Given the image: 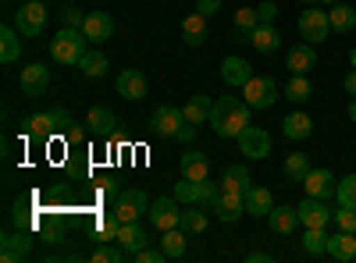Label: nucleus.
<instances>
[{"label": "nucleus", "mask_w": 356, "mask_h": 263, "mask_svg": "<svg viewBox=\"0 0 356 263\" xmlns=\"http://www.w3.org/2000/svg\"><path fill=\"white\" fill-rule=\"evenodd\" d=\"M250 103L246 100H235V96H218L211 107V125L221 139H239L250 128Z\"/></svg>", "instance_id": "1"}, {"label": "nucleus", "mask_w": 356, "mask_h": 263, "mask_svg": "<svg viewBox=\"0 0 356 263\" xmlns=\"http://www.w3.org/2000/svg\"><path fill=\"white\" fill-rule=\"evenodd\" d=\"M86 36H82V28H61L54 40H50V57L57 65H79L82 57H86Z\"/></svg>", "instance_id": "2"}, {"label": "nucleus", "mask_w": 356, "mask_h": 263, "mask_svg": "<svg viewBox=\"0 0 356 263\" xmlns=\"http://www.w3.org/2000/svg\"><path fill=\"white\" fill-rule=\"evenodd\" d=\"M72 118H68V110H47V114H33V118H25L22 128L29 135H36V139H50L57 132H72Z\"/></svg>", "instance_id": "3"}, {"label": "nucleus", "mask_w": 356, "mask_h": 263, "mask_svg": "<svg viewBox=\"0 0 356 263\" xmlns=\"http://www.w3.org/2000/svg\"><path fill=\"white\" fill-rule=\"evenodd\" d=\"M243 100H246L253 110L275 107V100H278V82H275L271 75H253V78L243 85Z\"/></svg>", "instance_id": "4"}, {"label": "nucleus", "mask_w": 356, "mask_h": 263, "mask_svg": "<svg viewBox=\"0 0 356 263\" xmlns=\"http://www.w3.org/2000/svg\"><path fill=\"white\" fill-rule=\"evenodd\" d=\"M146 210H150V199H146L143 189H125V192L114 196V214H118V221H122V224L139 221Z\"/></svg>", "instance_id": "5"}, {"label": "nucleus", "mask_w": 356, "mask_h": 263, "mask_svg": "<svg viewBox=\"0 0 356 263\" xmlns=\"http://www.w3.org/2000/svg\"><path fill=\"white\" fill-rule=\"evenodd\" d=\"M146 217H150V224H154L157 231L178 228V221H182V203L175 199V192H171V196H157V199L150 203V210H146Z\"/></svg>", "instance_id": "6"}, {"label": "nucleus", "mask_w": 356, "mask_h": 263, "mask_svg": "<svg viewBox=\"0 0 356 263\" xmlns=\"http://www.w3.org/2000/svg\"><path fill=\"white\" fill-rule=\"evenodd\" d=\"M47 25V4L43 0H25L22 11H15V28L22 36H40Z\"/></svg>", "instance_id": "7"}, {"label": "nucleus", "mask_w": 356, "mask_h": 263, "mask_svg": "<svg viewBox=\"0 0 356 263\" xmlns=\"http://www.w3.org/2000/svg\"><path fill=\"white\" fill-rule=\"evenodd\" d=\"M328 33H332V22H328V11H324V8H307L300 15V36L307 43L317 46V43L328 40Z\"/></svg>", "instance_id": "8"}, {"label": "nucleus", "mask_w": 356, "mask_h": 263, "mask_svg": "<svg viewBox=\"0 0 356 263\" xmlns=\"http://www.w3.org/2000/svg\"><path fill=\"white\" fill-rule=\"evenodd\" d=\"M296 210H300V224L303 228H328L335 221V210L328 207V199H317V196H307Z\"/></svg>", "instance_id": "9"}, {"label": "nucleus", "mask_w": 356, "mask_h": 263, "mask_svg": "<svg viewBox=\"0 0 356 263\" xmlns=\"http://www.w3.org/2000/svg\"><path fill=\"white\" fill-rule=\"evenodd\" d=\"M33 253V235L22 228V231H4V239H0V260L4 263H18Z\"/></svg>", "instance_id": "10"}, {"label": "nucleus", "mask_w": 356, "mask_h": 263, "mask_svg": "<svg viewBox=\"0 0 356 263\" xmlns=\"http://www.w3.org/2000/svg\"><path fill=\"white\" fill-rule=\"evenodd\" d=\"M235 142H239V153L243 157H250V160H264L267 153H271V135H267L264 128H246L239 139H235Z\"/></svg>", "instance_id": "11"}, {"label": "nucleus", "mask_w": 356, "mask_h": 263, "mask_svg": "<svg viewBox=\"0 0 356 263\" xmlns=\"http://www.w3.org/2000/svg\"><path fill=\"white\" fill-rule=\"evenodd\" d=\"M82 36L89 40V43H107L111 36H114V18L107 15V11H89L86 15V22H82Z\"/></svg>", "instance_id": "12"}, {"label": "nucleus", "mask_w": 356, "mask_h": 263, "mask_svg": "<svg viewBox=\"0 0 356 263\" xmlns=\"http://www.w3.org/2000/svg\"><path fill=\"white\" fill-rule=\"evenodd\" d=\"M18 85H22V93H25V96H33V100L43 96V93L50 90V68H47V65H25Z\"/></svg>", "instance_id": "13"}, {"label": "nucleus", "mask_w": 356, "mask_h": 263, "mask_svg": "<svg viewBox=\"0 0 356 263\" xmlns=\"http://www.w3.org/2000/svg\"><path fill=\"white\" fill-rule=\"evenodd\" d=\"M285 68H289L292 75H310V71L317 68V50H314V43H296V46H289Z\"/></svg>", "instance_id": "14"}, {"label": "nucleus", "mask_w": 356, "mask_h": 263, "mask_svg": "<svg viewBox=\"0 0 356 263\" xmlns=\"http://www.w3.org/2000/svg\"><path fill=\"white\" fill-rule=\"evenodd\" d=\"M303 189H307V196L332 199V196H335V189H339V182H335V174H332L328 167H310V174L303 178Z\"/></svg>", "instance_id": "15"}, {"label": "nucleus", "mask_w": 356, "mask_h": 263, "mask_svg": "<svg viewBox=\"0 0 356 263\" xmlns=\"http://www.w3.org/2000/svg\"><path fill=\"white\" fill-rule=\"evenodd\" d=\"M150 125H154V132H157V135L175 139V135H178V128L186 125V114L178 110V107H157V110H154V118H150Z\"/></svg>", "instance_id": "16"}, {"label": "nucleus", "mask_w": 356, "mask_h": 263, "mask_svg": "<svg viewBox=\"0 0 356 263\" xmlns=\"http://www.w3.org/2000/svg\"><path fill=\"white\" fill-rule=\"evenodd\" d=\"M250 78H253V71H250V61H246V57H225V61H221V82H225V85L243 90Z\"/></svg>", "instance_id": "17"}, {"label": "nucleus", "mask_w": 356, "mask_h": 263, "mask_svg": "<svg viewBox=\"0 0 356 263\" xmlns=\"http://www.w3.org/2000/svg\"><path fill=\"white\" fill-rule=\"evenodd\" d=\"M118 96H122V100H143L146 96V75L143 71H136V68H129V71H122V75H118Z\"/></svg>", "instance_id": "18"}, {"label": "nucleus", "mask_w": 356, "mask_h": 263, "mask_svg": "<svg viewBox=\"0 0 356 263\" xmlns=\"http://www.w3.org/2000/svg\"><path fill=\"white\" fill-rule=\"evenodd\" d=\"M214 214H218L225 224L239 221V217L246 214V196H243V192H221L218 203H214Z\"/></svg>", "instance_id": "19"}, {"label": "nucleus", "mask_w": 356, "mask_h": 263, "mask_svg": "<svg viewBox=\"0 0 356 263\" xmlns=\"http://www.w3.org/2000/svg\"><path fill=\"white\" fill-rule=\"evenodd\" d=\"M271 210H275V196H271V189L250 185V189H246V214H250V217H267Z\"/></svg>", "instance_id": "20"}, {"label": "nucleus", "mask_w": 356, "mask_h": 263, "mask_svg": "<svg viewBox=\"0 0 356 263\" xmlns=\"http://www.w3.org/2000/svg\"><path fill=\"white\" fill-rule=\"evenodd\" d=\"M114 242L129 253V260H136V253L146 249V242H150V239H146V231L139 228V221H132V224H122V231H118Z\"/></svg>", "instance_id": "21"}, {"label": "nucleus", "mask_w": 356, "mask_h": 263, "mask_svg": "<svg viewBox=\"0 0 356 263\" xmlns=\"http://www.w3.org/2000/svg\"><path fill=\"white\" fill-rule=\"evenodd\" d=\"M328 256H335V260H342V263H349V260H356V235L353 231H335V235H328Z\"/></svg>", "instance_id": "22"}, {"label": "nucleus", "mask_w": 356, "mask_h": 263, "mask_svg": "<svg viewBox=\"0 0 356 263\" xmlns=\"http://www.w3.org/2000/svg\"><path fill=\"white\" fill-rule=\"evenodd\" d=\"M250 43H253V50H257V53H275V50H278V43H282V36H278V28H275L271 22H260V25L253 28Z\"/></svg>", "instance_id": "23"}, {"label": "nucleus", "mask_w": 356, "mask_h": 263, "mask_svg": "<svg viewBox=\"0 0 356 263\" xmlns=\"http://www.w3.org/2000/svg\"><path fill=\"white\" fill-rule=\"evenodd\" d=\"M114 110L111 107H89V114H86V125H89V132L93 135H100V139H107L111 132H114Z\"/></svg>", "instance_id": "24"}, {"label": "nucleus", "mask_w": 356, "mask_h": 263, "mask_svg": "<svg viewBox=\"0 0 356 263\" xmlns=\"http://www.w3.org/2000/svg\"><path fill=\"white\" fill-rule=\"evenodd\" d=\"M161 249H164V256L168 260H182L186 256V246H189V231H182V228H168V231H161Z\"/></svg>", "instance_id": "25"}, {"label": "nucleus", "mask_w": 356, "mask_h": 263, "mask_svg": "<svg viewBox=\"0 0 356 263\" xmlns=\"http://www.w3.org/2000/svg\"><path fill=\"white\" fill-rule=\"evenodd\" d=\"M267 221H271V231H278V235H292V231L300 228V210L296 207H275L267 214Z\"/></svg>", "instance_id": "26"}, {"label": "nucleus", "mask_w": 356, "mask_h": 263, "mask_svg": "<svg viewBox=\"0 0 356 263\" xmlns=\"http://www.w3.org/2000/svg\"><path fill=\"white\" fill-rule=\"evenodd\" d=\"M18 57H22V33L15 25H4L0 28V61L11 65V61H18Z\"/></svg>", "instance_id": "27"}, {"label": "nucleus", "mask_w": 356, "mask_h": 263, "mask_svg": "<svg viewBox=\"0 0 356 263\" xmlns=\"http://www.w3.org/2000/svg\"><path fill=\"white\" fill-rule=\"evenodd\" d=\"M282 132H285V139H292V142H300V139H310V132H314V121L307 118L303 110H292L289 118L282 121Z\"/></svg>", "instance_id": "28"}, {"label": "nucleus", "mask_w": 356, "mask_h": 263, "mask_svg": "<svg viewBox=\"0 0 356 263\" xmlns=\"http://www.w3.org/2000/svg\"><path fill=\"white\" fill-rule=\"evenodd\" d=\"M250 171L243 167V164H232V167H225V174H221V192H243L246 196V189H250Z\"/></svg>", "instance_id": "29"}, {"label": "nucleus", "mask_w": 356, "mask_h": 263, "mask_svg": "<svg viewBox=\"0 0 356 263\" xmlns=\"http://www.w3.org/2000/svg\"><path fill=\"white\" fill-rule=\"evenodd\" d=\"M182 178H189V182H203L207 174H211V164H207V157L203 153H196V150H189V153H182Z\"/></svg>", "instance_id": "30"}, {"label": "nucleus", "mask_w": 356, "mask_h": 263, "mask_svg": "<svg viewBox=\"0 0 356 263\" xmlns=\"http://www.w3.org/2000/svg\"><path fill=\"white\" fill-rule=\"evenodd\" d=\"M232 25H235V40H239V43H250L253 28L260 25L257 8H239V11H235V18H232Z\"/></svg>", "instance_id": "31"}, {"label": "nucleus", "mask_w": 356, "mask_h": 263, "mask_svg": "<svg viewBox=\"0 0 356 263\" xmlns=\"http://www.w3.org/2000/svg\"><path fill=\"white\" fill-rule=\"evenodd\" d=\"M328 22H332L335 33H353V28H356V11L346 4V0H339V4L328 8Z\"/></svg>", "instance_id": "32"}, {"label": "nucleus", "mask_w": 356, "mask_h": 263, "mask_svg": "<svg viewBox=\"0 0 356 263\" xmlns=\"http://www.w3.org/2000/svg\"><path fill=\"white\" fill-rule=\"evenodd\" d=\"M182 40H186L189 46H203V43H207V18H203L200 11H193V15L182 22Z\"/></svg>", "instance_id": "33"}, {"label": "nucleus", "mask_w": 356, "mask_h": 263, "mask_svg": "<svg viewBox=\"0 0 356 263\" xmlns=\"http://www.w3.org/2000/svg\"><path fill=\"white\" fill-rule=\"evenodd\" d=\"M211 107H214V100H211V96H193V100L182 107V114H186V121L203 125V121H211Z\"/></svg>", "instance_id": "34"}, {"label": "nucleus", "mask_w": 356, "mask_h": 263, "mask_svg": "<svg viewBox=\"0 0 356 263\" xmlns=\"http://www.w3.org/2000/svg\"><path fill=\"white\" fill-rule=\"evenodd\" d=\"M310 96H314V85H310L307 75H292V78L285 82V100H292V103H307Z\"/></svg>", "instance_id": "35"}, {"label": "nucleus", "mask_w": 356, "mask_h": 263, "mask_svg": "<svg viewBox=\"0 0 356 263\" xmlns=\"http://www.w3.org/2000/svg\"><path fill=\"white\" fill-rule=\"evenodd\" d=\"M79 71H82L86 78H104V75H107V57H104L100 50H86V57L79 61Z\"/></svg>", "instance_id": "36"}, {"label": "nucleus", "mask_w": 356, "mask_h": 263, "mask_svg": "<svg viewBox=\"0 0 356 263\" xmlns=\"http://www.w3.org/2000/svg\"><path fill=\"white\" fill-rule=\"evenodd\" d=\"M303 249L307 256H328V228H307Z\"/></svg>", "instance_id": "37"}, {"label": "nucleus", "mask_w": 356, "mask_h": 263, "mask_svg": "<svg viewBox=\"0 0 356 263\" xmlns=\"http://www.w3.org/2000/svg\"><path fill=\"white\" fill-rule=\"evenodd\" d=\"M207 224H211V221H207L203 210H196V203H189V210H182V221H178V228L189 231V235H203Z\"/></svg>", "instance_id": "38"}, {"label": "nucleus", "mask_w": 356, "mask_h": 263, "mask_svg": "<svg viewBox=\"0 0 356 263\" xmlns=\"http://www.w3.org/2000/svg\"><path fill=\"white\" fill-rule=\"evenodd\" d=\"M307 174H310L307 153H289V157H285V178H289V182H300V185H303Z\"/></svg>", "instance_id": "39"}, {"label": "nucleus", "mask_w": 356, "mask_h": 263, "mask_svg": "<svg viewBox=\"0 0 356 263\" xmlns=\"http://www.w3.org/2000/svg\"><path fill=\"white\" fill-rule=\"evenodd\" d=\"M118 231H122V221H118L114 210L97 217V239H100V242H114V239H118Z\"/></svg>", "instance_id": "40"}, {"label": "nucleus", "mask_w": 356, "mask_h": 263, "mask_svg": "<svg viewBox=\"0 0 356 263\" xmlns=\"http://www.w3.org/2000/svg\"><path fill=\"white\" fill-rule=\"evenodd\" d=\"M218 196H221V182L203 178V182H200V203H196V207H203V210H214Z\"/></svg>", "instance_id": "41"}, {"label": "nucleus", "mask_w": 356, "mask_h": 263, "mask_svg": "<svg viewBox=\"0 0 356 263\" xmlns=\"http://www.w3.org/2000/svg\"><path fill=\"white\" fill-rule=\"evenodd\" d=\"M335 203H339V207H356V174H349V178L339 182V189H335Z\"/></svg>", "instance_id": "42"}, {"label": "nucleus", "mask_w": 356, "mask_h": 263, "mask_svg": "<svg viewBox=\"0 0 356 263\" xmlns=\"http://www.w3.org/2000/svg\"><path fill=\"white\" fill-rule=\"evenodd\" d=\"M89 260H93V263H122V260H129V253H125L122 246L114 249L111 242H104V246H100V249H97L93 256H89Z\"/></svg>", "instance_id": "43"}, {"label": "nucleus", "mask_w": 356, "mask_h": 263, "mask_svg": "<svg viewBox=\"0 0 356 263\" xmlns=\"http://www.w3.org/2000/svg\"><path fill=\"white\" fill-rule=\"evenodd\" d=\"M175 199H178V203H200V182L182 178V182L175 185Z\"/></svg>", "instance_id": "44"}, {"label": "nucleus", "mask_w": 356, "mask_h": 263, "mask_svg": "<svg viewBox=\"0 0 356 263\" xmlns=\"http://www.w3.org/2000/svg\"><path fill=\"white\" fill-rule=\"evenodd\" d=\"M335 224L342 231H353V235H356V207H339L335 210Z\"/></svg>", "instance_id": "45"}, {"label": "nucleus", "mask_w": 356, "mask_h": 263, "mask_svg": "<svg viewBox=\"0 0 356 263\" xmlns=\"http://www.w3.org/2000/svg\"><path fill=\"white\" fill-rule=\"evenodd\" d=\"M61 18H65V25H68V28H82V22H86V15H82L75 4H68V8L61 11Z\"/></svg>", "instance_id": "46"}, {"label": "nucleus", "mask_w": 356, "mask_h": 263, "mask_svg": "<svg viewBox=\"0 0 356 263\" xmlns=\"http://www.w3.org/2000/svg\"><path fill=\"white\" fill-rule=\"evenodd\" d=\"M11 221L18 224V228H29V203H15V210H11Z\"/></svg>", "instance_id": "47"}, {"label": "nucleus", "mask_w": 356, "mask_h": 263, "mask_svg": "<svg viewBox=\"0 0 356 263\" xmlns=\"http://www.w3.org/2000/svg\"><path fill=\"white\" fill-rule=\"evenodd\" d=\"M161 260H168L164 249H139L136 253V263H161Z\"/></svg>", "instance_id": "48"}, {"label": "nucleus", "mask_w": 356, "mask_h": 263, "mask_svg": "<svg viewBox=\"0 0 356 263\" xmlns=\"http://www.w3.org/2000/svg\"><path fill=\"white\" fill-rule=\"evenodd\" d=\"M196 11H200L203 18H211V15L221 11V0H196Z\"/></svg>", "instance_id": "49"}, {"label": "nucleus", "mask_w": 356, "mask_h": 263, "mask_svg": "<svg viewBox=\"0 0 356 263\" xmlns=\"http://www.w3.org/2000/svg\"><path fill=\"white\" fill-rule=\"evenodd\" d=\"M175 139H178V142H186V146H189V142H196V125H193V121H186L182 128H178V135H175Z\"/></svg>", "instance_id": "50"}, {"label": "nucleus", "mask_w": 356, "mask_h": 263, "mask_svg": "<svg viewBox=\"0 0 356 263\" xmlns=\"http://www.w3.org/2000/svg\"><path fill=\"white\" fill-rule=\"evenodd\" d=\"M257 15H260V22H275V15H278V8L271 4V0H264V4L257 8Z\"/></svg>", "instance_id": "51"}, {"label": "nucleus", "mask_w": 356, "mask_h": 263, "mask_svg": "<svg viewBox=\"0 0 356 263\" xmlns=\"http://www.w3.org/2000/svg\"><path fill=\"white\" fill-rule=\"evenodd\" d=\"M342 85H346V93H349V96H356V68L346 75V82H342Z\"/></svg>", "instance_id": "52"}, {"label": "nucleus", "mask_w": 356, "mask_h": 263, "mask_svg": "<svg viewBox=\"0 0 356 263\" xmlns=\"http://www.w3.org/2000/svg\"><path fill=\"white\" fill-rule=\"evenodd\" d=\"M246 260H250V263H271V253H260V249H257V253H250Z\"/></svg>", "instance_id": "53"}, {"label": "nucleus", "mask_w": 356, "mask_h": 263, "mask_svg": "<svg viewBox=\"0 0 356 263\" xmlns=\"http://www.w3.org/2000/svg\"><path fill=\"white\" fill-rule=\"evenodd\" d=\"M349 118L356 121V96H353V103H349Z\"/></svg>", "instance_id": "54"}, {"label": "nucleus", "mask_w": 356, "mask_h": 263, "mask_svg": "<svg viewBox=\"0 0 356 263\" xmlns=\"http://www.w3.org/2000/svg\"><path fill=\"white\" fill-rule=\"evenodd\" d=\"M317 4H321V8H332V4H339V0H317Z\"/></svg>", "instance_id": "55"}, {"label": "nucleus", "mask_w": 356, "mask_h": 263, "mask_svg": "<svg viewBox=\"0 0 356 263\" xmlns=\"http://www.w3.org/2000/svg\"><path fill=\"white\" fill-rule=\"evenodd\" d=\"M349 61H353V68H356V50H353V53H349Z\"/></svg>", "instance_id": "56"}, {"label": "nucleus", "mask_w": 356, "mask_h": 263, "mask_svg": "<svg viewBox=\"0 0 356 263\" xmlns=\"http://www.w3.org/2000/svg\"><path fill=\"white\" fill-rule=\"evenodd\" d=\"M303 4H317V0H303Z\"/></svg>", "instance_id": "57"}, {"label": "nucleus", "mask_w": 356, "mask_h": 263, "mask_svg": "<svg viewBox=\"0 0 356 263\" xmlns=\"http://www.w3.org/2000/svg\"><path fill=\"white\" fill-rule=\"evenodd\" d=\"M43 4H47V0H43Z\"/></svg>", "instance_id": "58"}]
</instances>
